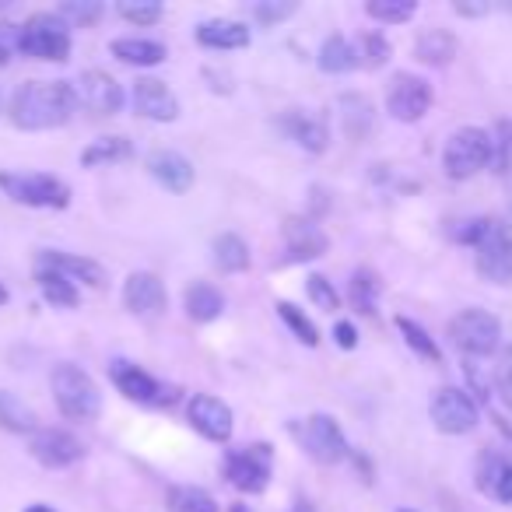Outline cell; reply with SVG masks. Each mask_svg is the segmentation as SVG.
<instances>
[{"label": "cell", "mask_w": 512, "mask_h": 512, "mask_svg": "<svg viewBox=\"0 0 512 512\" xmlns=\"http://www.w3.org/2000/svg\"><path fill=\"white\" fill-rule=\"evenodd\" d=\"M134 155L127 137H99L92 141L85 151H81V165L85 169H95V165H113V162H127Z\"/></svg>", "instance_id": "obj_32"}, {"label": "cell", "mask_w": 512, "mask_h": 512, "mask_svg": "<svg viewBox=\"0 0 512 512\" xmlns=\"http://www.w3.org/2000/svg\"><path fill=\"white\" fill-rule=\"evenodd\" d=\"M249 25L232 22V18H211L197 29V43L204 50H246L249 46Z\"/></svg>", "instance_id": "obj_22"}, {"label": "cell", "mask_w": 512, "mask_h": 512, "mask_svg": "<svg viewBox=\"0 0 512 512\" xmlns=\"http://www.w3.org/2000/svg\"><path fill=\"white\" fill-rule=\"evenodd\" d=\"M306 295H309V302H313L316 309H327V313H334V309L341 306V295H337L334 281H327L323 274H309V278H306Z\"/></svg>", "instance_id": "obj_41"}, {"label": "cell", "mask_w": 512, "mask_h": 512, "mask_svg": "<svg viewBox=\"0 0 512 512\" xmlns=\"http://www.w3.org/2000/svg\"><path fill=\"white\" fill-rule=\"evenodd\" d=\"M295 11H299L295 0H256L253 4V18L260 25H278V22H285V18H292Z\"/></svg>", "instance_id": "obj_42"}, {"label": "cell", "mask_w": 512, "mask_h": 512, "mask_svg": "<svg viewBox=\"0 0 512 512\" xmlns=\"http://www.w3.org/2000/svg\"><path fill=\"white\" fill-rule=\"evenodd\" d=\"M491 165V134L484 127H460L442 148V172L449 179H470Z\"/></svg>", "instance_id": "obj_5"}, {"label": "cell", "mask_w": 512, "mask_h": 512, "mask_svg": "<svg viewBox=\"0 0 512 512\" xmlns=\"http://www.w3.org/2000/svg\"><path fill=\"white\" fill-rule=\"evenodd\" d=\"M53 386V400H57L60 414L71 421H95L102 411V393L95 386V379L88 376L81 365L74 362H60L50 376Z\"/></svg>", "instance_id": "obj_2"}, {"label": "cell", "mask_w": 512, "mask_h": 512, "mask_svg": "<svg viewBox=\"0 0 512 512\" xmlns=\"http://www.w3.org/2000/svg\"><path fill=\"white\" fill-rule=\"evenodd\" d=\"M474 267L491 285H512V232L502 221H491L488 235L474 249Z\"/></svg>", "instance_id": "obj_12"}, {"label": "cell", "mask_w": 512, "mask_h": 512, "mask_svg": "<svg viewBox=\"0 0 512 512\" xmlns=\"http://www.w3.org/2000/svg\"><path fill=\"white\" fill-rule=\"evenodd\" d=\"M57 15L64 18L67 25H74V29H92V25L106 15V4H102V0H64Z\"/></svg>", "instance_id": "obj_35"}, {"label": "cell", "mask_w": 512, "mask_h": 512, "mask_svg": "<svg viewBox=\"0 0 512 512\" xmlns=\"http://www.w3.org/2000/svg\"><path fill=\"white\" fill-rule=\"evenodd\" d=\"M25 512H57V509H53V505H46V502H36V505H29Z\"/></svg>", "instance_id": "obj_51"}, {"label": "cell", "mask_w": 512, "mask_h": 512, "mask_svg": "<svg viewBox=\"0 0 512 512\" xmlns=\"http://www.w3.org/2000/svg\"><path fill=\"white\" fill-rule=\"evenodd\" d=\"M274 474V449L267 442H253V446L228 449L225 453V477L232 488L246 491V495H260L267 491Z\"/></svg>", "instance_id": "obj_7"}, {"label": "cell", "mask_w": 512, "mask_h": 512, "mask_svg": "<svg viewBox=\"0 0 512 512\" xmlns=\"http://www.w3.org/2000/svg\"><path fill=\"white\" fill-rule=\"evenodd\" d=\"M334 341L341 344L344 351L358 348V330H355V323H348V320L337 323V327H334Z\"/></svg>", "instance_id": "obj_47"}, {"label": "cell", "mask_w": 512, "mask_h": 512, "mask_svg": "<svg viewBox=\"0 0 512 512\" xmlns=\"http://www.w3.org/2000/svg\"><path fill=\"white\" fill-rule=\"evenodd\" d=\"M169 512H218V502L207 488H197V484H176L169 491Z\"/></svg>", "instance_id": "obj_33"}, {"label": "cell", "mask_w": 512, "mask_h": 512, "mask_svg": "<svg viewBox=\"0 0 512 512\" xmlns=\"http://www.w3.org/2000/svg\"><path fill=\"white\" fill-rule=\"evenodd\" d=\"M337 109H341V127L351 141H365V137L372 134L376 116H372V102L365 99V95H355V92L341 95V99H337Z\"/></svg>", "instance_id": "obj_26"}, {"label": "cell", "mask_w": 512, "mask_h": 512, "mask_svg": "<svg viewBox=\"0 0 512 512\" xmlns=\"http://www.w3.org/2000/svg\"><path fill=\"white\" fill-rule=\"evenodd\" d=\"M456 50H460V39L449 29H425L418 39H414V57L428 67H446L453 64Z\"/></svg>", "instance_id": "obj_24"}, {"label": "cell", "mask_w": 512, "mask_h": 512, "mask_svg": "<svg viewBox=\"0 0 512 512\" xmlns=\"http://www.w3.org/2000/svg\"><path fill=\"white\" fill-rule=\"evenodd\" d=\"M109 376H113V386L123 393L127 400L144 407H165L176 400V390L165 386L162 379H155L151 372H144L141 365L127 362V358H113L109 362Z\"/></svg>", "instance_id": "obj_8"}, {"label": "cell", "mask_w": 512, "mask_h": 512, "mask_svg": "<svg viewBox=\"0 0 512 512\" xmlns=\"http://www.w3.org/2000/svg\"><path fill=\"white\" fill-rule=\"evenodd\" d=\"M453 11H456V15H463V18H481V15H488V11H491V4H488V0H477V4H470V0H456Z\"/></svg>", "instance_id": "obj_48"}, {"label": "cell", "mask_w": 512, "mask_h": 512, "mask_svg": "<svg viewBox=\"0 0 512 512\" xmlns=\"http://www.w3.org/2000/svg\"><path fill=\"white\" fill-rule=\"evenodd\" d=\"M292 512H316V505L309 502V498H299V502L292 505Z\"/></svg>", "instance_id": "obj_50"}, {"label": "cell", "mask_w": 512, "mask_h": 512, "mask_svg": "<svg viewBox=\"0 0 512 512\" xmlns=\"http://www.w3.org/2000/svg\"><path fill=\"white\" fill-rule=\"evenodd\" d=\"M183 309L193 323H214L225 313V295L214 285H207V281H193L183 292Z\"/></svg>", "instance_id": "obj_25"}, {"label": "cell", "mask_w": 512, "mask_h": 512, "mask_svg": "<svg viewBox=\"0 0 512 512\" xmlns=\"http://www.w3.org/2000/svg\"><path fill=\"white\" fill-rule=\"evenodd\" d=\"M109 53H113V57L120 60V64H127V67H158L165 57H169L165 43H158V39H141V36L113 39Z\"/></svg>", "instance_id": "obj_23"}, {"label": "cell", "mask_w": 512, "mask_h": 512, "mask_svg": "<svg viewBox=\"0 0 512 512\" xmlns=\"http://www.w3.org/2000/svg\"><path fill=\"white\" fill-rule=\"evenodd\" d=\"M8 299H11V295H8V288L0 285V306H8Z\"/></svg>", "instance_id": "obj_52"}, {"label": "cell", "mask_w": 512, "mask_h": 512, "mask_svg": "<svg viewBox=\"0 0 512 512\" xmlns=\"http://www.w3.org/2000/svg\"><path fill=\"white\" fill-rule=\"evenodd\" d=\"M365 11H369V18H376L383 25H404L418 11V0H369Z\"/></svg>", "instance_id": "obj_36"}, {"label": "cell", "mask_w": 512, "mask_h": 512, "mask_svg": "<svg viewBox=\"0 0 512 512\" xmlns=\"http://www.w3.org/2000/svg\"><path fill=\"white\" fill-rule=\"evenodd\" d=\"M78 109L71 81H25L11 95V123L18 130L64 127Z\"/></svg>", "instance_id": "obj_1"}, {"label": "cell", "mask_w": 512, "mask_h": 512, "mask_svg": "<svg viewBox=\"0 0 512 512\" xmlns=\"http://www.w3.org/2000/svg\"><path fill=\"white\" fill-rule=\"evenodd\" d=\"M214 264L221 267L225 274H242L249 267V246L242 235L225 232L214 239Z\"/></svg>", "instance_id": "obj_31"}, {"label": "cell", "mask_w": 512, "mask_h": 512, "mask_svg": "<svg viewBox=\"0 0 512 512\" xmlns=\"http://www.w3.org/2000/svg\"><path fill=\"white\" fill-rule=\"evenodd\" d=\"M0 428H8V432H15V435H36L39 418L18 393L0 390Z\"/></svg>", "instance_id": "obj_28"}, {"label": "cell", "mask_w": 512, "mask_h": 512, "mask_svg": "<svg viewBox=\"0 0 512 512\" xmlns=\"http://www.w3.org/2000/svg\"><path fill=\"white\" fill-rule=\"evenodd\" d=\"M186 418L190 425L204 435L207 442H228L235 432V414L225 400L211 397V393H197L186 407Z\"/></svg>", "instance_id": "obj_13"}, {"label": "cell", "mask_w": 512, "mask_h": 512, "mask_svg": "<svg viewBox=\"0 0 512 512\" xmlns=\"http://www.w3.org/2000/svg\"><path fill=\"white\" fill-rule=\"evenodd\" d=\"M316 64H320L323 74H348L362 67V57H358V46L348 36H327L320 53H316Z\"/></svg>", "instance_id": "obj_27"}, {"label": "cell", "mask_w": 512, "mask_h": 512, "mask_svg": "<svg viewBox=\"0 0 512 512\" xmlns=\"http://www.w3.org/2000/svg\"><path fill=\"white\" fill-rule=\"evenodd\" d=\"M505 467H509V456H502L498 449H484V453L477 456V488H481L484 495H495Z\"/></svg>", "instance_id": "obj_38"}, {"label": "cell", "mask_w": 512, "mask_h": 512, "mask_svg": "<svg viewBox=\"0 0 512 512\" xmlns=\"http://www.w3.org/2000/svg\"><path fill=\"white\" fill-rule=\"evenodd\" d=\"M36 285L43 292V299L57 309H74L78 306V285L67 281L64 274L50 271V267H36Z\"/></svg>", "instance_id": "obj_29"}, {"label": "cell", "mask_w": 512, "mask_h": 512, "mask_svg": "<svg viewBox=\"0 0 512 512\" xmlns=\"http://www.w3.org/2000/svg\"><path fill=\"white\" fill-rule=\"evenodd\" d=\"M274 309H278V316L285 320V327L292 330V334L299 337L306 348H316V344H320V330H316V323L309 320L299 306H292V302H278Z\"/></svg>", "instance_id": "obj_37"}, {"label": "cell", "mask_w": 512, "mask_h": 512, "mask_svg": "<svg viewBox=\"0 0 512 512\" xmlns=\"http://www.w3.org/2000/svg\"><path fill=\"white\" fill-rule=\"evenodd\" d=\"M281 235H285V253H288L285 260L288 264H309V260H320L330 246L327 232H323L316 221L295 218V214L281 225Z\"/></svg>", "instance_id": "obj_16"}, {"label": "cell", "mask_w": 512, "mask_h": 512, "mask_svg": "<svg viewBox=\"0 0 512 512\" xmlns=\"http://www.w3.org/2000/svg\"><path fill=\"white\" fill-rule=\"evenodd\" d=\"M491 498H498V502L512 505V460H509V467H505L502 481H498V488H495V495H491Z\"/></svg>", "instance_id": "obj_49"}, {"label": "cell", "mask_w": 512, "mask_h": 512, "mask_svg": "<svg viewBox=\"0 0 512 512\" xmlns=\"http://www.w3.org/2000/svg\"><path fill=\"white\" fill-rule=\"evenodd\" d=\"M379 292H383V285H379V274L376 271H369V267H358V271L351 274V281H348V299H351V306H355L358 313L376 316Z\"/></svg>", "instance_id": "obj_30"}, {"label": "cell", "mask_w": 512, "mask_h": 512, "mask_svg": "<svg viewBox=\"0 0 512 512\" xmlns=\"http://www.w3.org/2000/svg\"><path fill=\"white\" fill-rule=\"evenodd\" d=\"M130 102H134V113L144 116V120L155 123H172L179 120V99L165 81L158 78H137L134 92H130Z\"/></svg>", "instance_id": "obj_17"}, {"label": "cell", "mask_w": 512, "mask_h": 512, "mask_svg": "<svg viewBox=\"0 0 512 512\" xmlns=\"http://www.w3.org/2000/svg\"><path fill=\"white\" fill-rule=\"evenodd\" d=\"M428 414H432V425L446 435H467L477 428L481 421V411H477L474 397L460 386H442L435 390L432 404H428Z\"/></svg>", "instance_id": "obj_11"}, {"label": "cell", "mask_w": 512, "mask_h": 512, "mask_svg": "<svg viewBox=\"0 0 512 512\" xmlns=\"http://www.w3.org/2000/svg\"><path fill=\"white\" fill-rule=\"evenodd\" d=\"M29 453L36 456L43 467L64 470V467H74V463L85 456V446H81L78 435L64 432V428H39L29 442Z\"/></svg>", "instance_id": "obj_15"}, {"label": "cell", "mask_w": 512, "mask_h": 512, "mask_svg": "<svg viewBox=\"0 0 512 512\" xmlns=\"http://www.w3.org/2000/svg\"><path fill=\"white\" fill-rule=\"evenodd\" d=\"M488 228H491V218H467V221H460V228H453V239L477 249L484 235H488Z\"/></svg>", "instance_id": "obj_44"}, {"label": "cell", "mask_w": 512, "mask_h": 512, "mask_svg": "<svg viewBox=\"0 0 512 512\" xmlns=\"http://www.w3.org/2000/svg\"><path fill=\"white\" fill-rule=\"evenodd\" d=\"M18 50V25H0V64H8Z\"/></svg>", "instance_id": "obj_46"}, {"label": "cell", "mask_w": 512, "mask_h": 512, "mask_svg": "<svg viewBox=\"0 0 512 512\" xmlns=\"http://www.w3.org/2000/svg\"><path fill=\"white\" fill-rule=\"evenodd\" d=\"M144 165H148L151 179H155V183H162L165 190H172V193H186L193 186V179H197L190 158L179 155V151H172V148L151 151Z\"/></svg>", "instance_id": "obj_20"}, {"label": "cell", "mask_w": 512, "mask_h": 512, "mask_svg": "<svg viewBox=\"0 0 512 512\" xmlns=\"http://www.w3.org/2000/svg\"><path fill=\"white\" fill-rule=\"evenodd\" d=\"M74 95L95 116H116L123 109V85L106 71H85L74 81Z\"/></svg>", "instance_id": "obj_14"}, {"label": "cell", "mask_w": 512, "mask_h": 512, "mask_svg": "<svg viewBox=\"0 0 512 512\" xmlns=\"http://www.w3.org/2000/svg\"><path fill=\"white\" fill-rule=\"evenodd\" d=\"M449 341L470 358H488L502 344V320L488 309H463L449 320Z\"/></svg>", "instance_id": "obj_6"}, {"label": "cell", "mask_w": 512, "mask_h": 512, "mask_svg": "<svg viewBox=\"0 0 512 512\" xmlns=\"http://www.w3.org/2000/svg\"><path fill=\"white\" fill-rule=\"evenodd\" d=\"M358 57H362V64L365 67H383L386 60H390V43H386L379 32H365L362 39H358Z\"/></svg>", "instance_id": "obj_43"}, {"label": "cell", "mask_w": 512, "mask_h": 512, "mask_svg": "<svg viewBox=\"0 0 512 512\" xmlns=\"http://www.w3.org/2000/svg\"><path fill=\"white\" fill-rule=\"evenodd\" d=\"M491 169L498 176L512 172V120H498L491 130Z\"/></svg>", "instance_id": "obj_39"}, {"label": "cell", "mask_w": 512, "mask_h": 512, "mask_svg": "<svg viewBox=\"0 0 512 512\" xmlns=\"http://www.w3.org/2000/svg\"><path fill=\"white\" fill-rule=\"evenodd\" d=\"M299 442L316 463H323V467H334V463L351 456L348 439H344L341 425H337L330 414H309L299 425Z\"/></svg>", "instance_id": "obj_10"}, {"label": "cell", "mask_w": 512, "mask_h": 512, "mask_svg": "<svg viewBox=\"0 0 512 512\" xmlns=\"http://www.w3.org/2000/svg\"><path fill=\"white\" fill-rule=\"evenodd\" d=\"M39 267H50V271L64 274L67 281H81L88 288H106V271H102V264H95L92 256L64 253V249H43L39 253Z\"/></svg>", "instance_id": "obj_19"}, {"label": "cell", "mask_w": 512, "mask_h": 512, "mask_svg": "<svg viewBox=\"0 0 512 512\" xmlns=\"http://www.w3.org/2000/svg\"><path fill=\"white\" fill-rule=\"evenodd\" d=\"M116 11H120V18L130 25H158L162 22V4H158V0H120Z\"/></svg>", "instance_id": "obj_40"}, {"label": "cell", "mask_w": 512, "mask_h": 512, "mask_svg": "<svg viewBox=\"0 0 512 512\" xmlns=\"http://www.w3.org/2000/svg\"><path fill=\"white\" fill-rule=\"evenodd\" d=\"M495 383H498V393L505 397V404L512 407V344L502 348V358H498V372H495Z\"/></svg>", "instance_id": "obj_45"}, {"label": "cell", "mask_w": 512, "mask_h": 512, "mask_svg": "<svg viewBox=\"0 0 512 512\" xmlns=\"http://www.w3.org/2000/svg\"><path fill=\"white\" fill-rule=\"evenodd\" d=\"M232 512H249V505H232Z\"/></svg>", "instance_id": "obj_53"}, {"label": "cell", "mask_w": 512, "mask_h": 512, "mask_svg": "<svg viewBox=\"0 0 512 512\" xmlns=\"http://www.w3.org/2000/svg\"><path fill=\"white\" fill-rule=\"evenodd\" d=\"M18 50L25 57L64 64L71 57V25L53 11H36L29 22L18 25Z\"/></svg>", "instance_id": "obj_3"}, {"label": "cell", "mask_w": 512, "mask_h": 512, "mask_svg": "<svg viewBox=\"0 0 512 512\" xmlns=\"http://www.w3.org/2000/svg\"><path fill=\"white\" fill-rule=\"evenodd\" d=\"M432 85L421 74L397 71L386 85V113L400 123H418L432 109Z\"/></svg>", "instance_id": "obj_9"}, {"label": "cell", "mask_w": 512, "mask_h": 512, "mask_svg": "<svg viewBox=\"0 0 512 512\" xmlns=\"http://www.w3.org/2000/svg\"><path fill=\"white\" fill-rule=\"evenodd\" d=\"M397 330H400V337H404V344H407V348H411L418 358H425V362H435V365L442 362L439 344H435L432 337H428V330L421 327V323L407 320V316H397Z\"/></svg>", "instance_id": "obj_34"}, {"label": "cell", "mask_w": 512, "mask_h": 512, "mask_svg": "<svg viewBox=\"0 0 512 512\" xmlns=\"http://www.w3.org/2000/svg\"><path fill=\"white\" fill-rule=\"evenodd\" d=\"M0 190L15 204L39 207V211H64L71 204V186L46 172H0Z\"/></svg>", "instance_id": "obj_4"}, {"label": "cell", "mask_w": 512, "mask_h": 512, "mask_svg": "<svg viewBox=\"0 0 512 512\" xmlns=\"http://www.w3.org/2000/svg\"><path fill=\"white\" fill-rule=\"evenodd\" d=\"M165 302H169V295H165L162 278L151 271H134L123 285V306L134 316H158Z\"/></svg>", "instance_id": "obj_18"}, {"label": "cell", "mask_w": 512, "mask_h": 512, "mask_svg": "<svg viewBox=\"0 0 512 512\" xmlns=\"http://www.w3.org/2000/svg\"><path fill=\"white\" fill-rule=\"evenodd\" d=\"M281 130H285V134L292 137L302 151H309V155H323L327 144H330L327 123H323L320 116L302 113V109H288V113L281 116Z\"/></svg>", "instance_id": "obj_21"}, {"label": "cell", "mask_w": 512, "mask_h": 512, "mask_svg": "<svg viewBox=\"0 0 512 512\" xmlns=\"http://www.w3.org/2000/svg\"><path fill=\"white\" fill-rule=\"evenodd\" d=\"M397 512H414V509H397Z\"/></svg>", "instance_id": "obj_54"}]
</instances>
